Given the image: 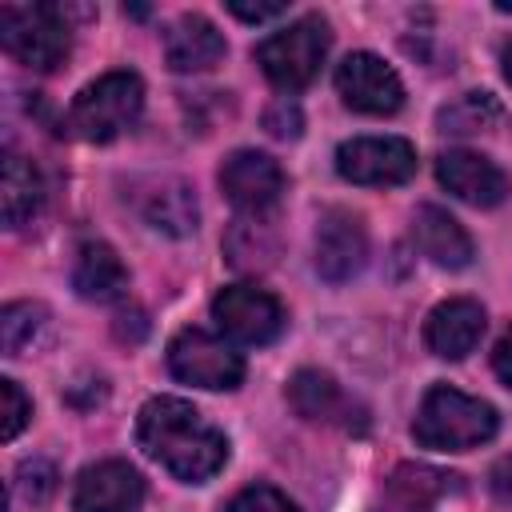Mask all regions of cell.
I'll list each match as a JSON object with an SVG mask.
<instances>
[{"mask_svg": "<svg viewBox=\"0 0 512 512\" xmlns=\"http://www.w3.org/2000/svg\"><path fill=\"white\" fill-rule=\"evenodd\" d=\"M324 56H328V24L316 16H304L256 44V64L284 92L308 88L324 64Z\"/></svg>", "mask_w": 512, "mask_h": 512, "instance_id": "obj_5", "label": "cell"}, {"mask_svg": "<svg viewBox=\"0 0 512 512\" xmlns=\"http://www.w3.org/2000/svg\"><path fill=\"white\" fill-rule=\"evenodd\" d=\"M288 404L304 420H336L348 408V400L340 396V384L328 372H316V368H300L288 380Z\"/></svg>", "mask_w": 512, "mask_h": 512, "instance_id": "obj_20", "label": "cell"}, {"mask_svg": "<svg viewBox=\"0 0 512 512\" xmlns=\"http://www.w3.org/2000/svg\"><path fill=\"white\" fill-rule=\"evenodd\" d=\"M140 448L176 480L200 484L228 460V440L180 396H152L136 416Z\"/></svg>", "mask_w": 512, "mask_h": 512, "instance_id": "obj_1", "label": "cell"}, {"mask_svg": "<svg viewBox=\"0 0 512 512\" xmlns=\"http://www.w3.org/2000/svg\"><path fill=\"white\" fill-rule=\"evenodd\" d=\"M436 176L452 196H460L464 204H476V208H496L508 196V176L488 156L468 152V148L440 152L436 156Z\"/></svg>", "mask_w": 512, "mask_h": 512, "instance_id": "obj_11", "label": "cell"}, {"mask_svg": "<svg viewBox=\"0 0 512 512\" xmlns=\"http://www.w3.org/2000/svg\"><path fill=\"white\" fill-rule=\"evenodd\" d=\"M144 500V480L124 460H100L76 480V512H136Z\"/></svg>", "mask_w": 512, "mask_h": 512, "instance_id": "obj_13", "label": "cell"}, {"mask_svg": "<svg viewBox=\"0 0 512 512\" xmlns=\"http://www.w3.org/2000/svg\"><path fill=\"white\" fill-rule=\"evenodd\" d=\"M484 336V308L476 300H444L428 312V324H424V340L436 356L444 360H460L468 356Z\"/></svg>", "mask_w": 512, "mask_h": 512, "instance_id": "obj_14", "label": "cell"}, {"mask_svg": "<svg viewBox=\"0 0 512 512\" xmlns=\"http://www.w3.org/2000/svg\"><path fill=\"white\" fill-rule=\"evenodd\" d=\"M164 56L176 72H204L224 60V36L204 16H180L164 32Z\"/></svg>", "mask_w": 512, "mask_h": 512, "instance_id": "obj_16", "label": "cell"}, {"mask_svg": "<svg viewBox=\"0 0 512 512\" xmlns=\"http://www.w3.org/2000/svg\"><path fill=\"white\" fill-rule=\"evenodd\" d=\"M16 484H20L28 504H44L52 496V488H56V468L48 460H24L20 472H16Z\"/></svg>", "mask_w": 512, "mask_h": 512, "instance_id": "obj_25", "label": "cell"}, {"mask_svg": "<svg viewBox=\"0 0 512 512\" xmlns=\"http://www.w3.org/2000/svg\"><path fill=\"white\" fill-rule=\"evenodd\" d=\"M0 436L4 440H16L20 436V428L28 424V416H32V400L20 392V384L16 380H0Z\"/></svg>", "mask_w": 512, "mask_h": 512, "instance_id": "obj_24", "label": "cell"}, {"mask_svg": "<svg viewBox=\"0 0 512 512\" xmlns=\"http://www.w3.org/2000/svg\"><path fill=\"white\" fill-rule=\"evenodd\" d=\"M456 476L440 472V468H428V464H400L392 476H388V508L392 512H428L448 488H452Z\"/></svg>", "mask_w": 512, "mask_h": 512, "instance_id": "obj_18", "label": "cell"}, {"mask_svg": "<svg viewBox=\"0 0 512 512\" xmlns=\"http://www.w3.org/2000/svg\"><path fill=\"white\" fill-rule=\"evenodd\" d=\"M72 288H76L84 300L108 304V300H120V296H124L128 272H124L120 256H116L108 244H84V248L76 252V264H72Z\"/></svg>", "mask_w": 512, "mask_h": 512, "instance_id": "obj_17", "label": "cell"}, {"mask_svg": "<svg viewBox=\"0 0 512 512\" xmlns=\"http://www.w3.org/2000/svg\"><path fill=\"white\" fill-rule=\"evenodd\" d=\"M220 188L240 212L264 216L268 208H276V200L284 192V172L272 156H264L256 148H240L220 164Z\"/></svg>", "mask_w": 512, "mask_h": 512, "instance_id": "obj_10", "label": "cell"}, {"mask_svg": "<svg viewBox=\"0 0 512 512\" xmlns=\"http://www.w3.org/2000/svg\"><path fill=\"white\" fill-rule=\"evenodd\" d=\"M228 12L232 16H240V20H272V16H280L284 12V4H240V0H232L228 4Z\"/></svg>", "mask_w": 512, "mask_h": 512, "instance_id": "obj_30", "label": "cell"}, {"mask_svg": "<svg viewBox=\"0 0 512 512\" xmlns=\"http://www.w3.org/2000/svg\"><path fill=\"white\" fill-rule=\"evenodd\" d=\"M488 488H492V496H496V500L512 504V452H508V456H500V460L492 464V472H488Z\"/></svg>", "mask_w": 512, "mask_h": 512, "instance_id": "obj_28", "label": "cell"}, {"mask_svg": "<svg viewBox=\"0 0 512 512\" xmlns=\"http://www.w3.org/2000/svg\"><path fill=\"white\" fill-rule=\"evenodd\" d=\"M144 328H148V324H144V316H140V312H132V316H120V320H116V336H120V340H140V336H144Z\"/></svg>", "mask_w": 512, "mask_h": 512, "instance_id": "obj_31", "label": "cell"}, {"mask_svg": "<svg viewBox=\"0 0 512 512\" xmlns=\"http://www.w3.org/2000/svg\"><path fill=\"white\" fill-rule=\"evenodd\" d=\"M264 128H268L276 140H296V136H300V128H304L300 104H296V100H288V96L272 100V104L264 108Z\"/></svg>", "mask_w": 512, "mask_h": 512, "instance_id": "obj_27", "label": "cell"}, {"mask_svg": "<svg viewBox=\"0 0 512 512\" xmlns=\"http://www.w3.org/2000/svg\"><path fill=\"white\" fill-rule=\"evenodd\" d=\"M504 76H508V80H512V44H508V48H504Z\"/></svg>", "mask_w": 512, "mask_h": 512, "instance_id": "obj_32", "label": "cell"}, {"mask_svg": "<svg viewBox=\"0 0 512 512\" xmlns=\"http://www.w3.org/2000/svg\"><path fill=\"white\" fill-rule=\"evenodd\" d=\"M144 220L156 228V232H168V236H188L196 228V200L184 184H160L148 192L144 200Z\"/></svg>", "mask_w": 512, "mask_h": 512, "instance_id": "obj_22", "label": "cell"}, {"mask_svg": "<svg viewBox=\"0 0 512 512\" xmlns=\"http://www.w3.org/2000/svg\"><path fill=\"white\" fill-rule=\"evenodd\" d=\"M0 40L12 60H20L24 68H40V72H52L72 52L68 20L52 4H4Z\"/></svg>", "mask_w": 512, "mask_h": 512, "instance_id": "obj_4", "label": "cell"}, {"mask_svg": "<svg viewBox=\"0 0 512 512\" xmlns=\"http://www.w3.org/2000/svg\"><path fill=\"white\" fill-rule=\"evenodd\" d=\"M496 424L500 420H496L492 404L464 396L448 384H436L420 400V412L412 420V436H416V444L436 448V452H468V448L492 440Z\"/></svg>", "mask_w": 512, "mask_h": 512, "instance_id": "obj_2", "label": "cell"}, {"mask_svg": "<svg viewBox=\"0 0 512 512\" xmlns=\"http://www.w3.org/2000/svg\"><path fill=\"white\" fill-rule=\"evenodd\" d=\"M144 84L136 72H108L84 84L68 108V128L88 144H108L140 120Z\"/></svg>", "mask_w": 512, "mask_h": 512, "instance_id": "obj_3", "label": "cell"}, {"mask_svg": "<svg viewBox=\"0 0 512 512\" xmlns=\"http://www.w3.org/2000/svg\"><path fill=\"white\" fill-rule=\"evenodd\" d=\"M0 188H4L0 200H4V224H8V228L28 224V220L40 212V204H44V180H40L36 164L24 160V156H16V152L4 156Z\"/></svg>", "mask_w": 512, "mask_h": 512, "instance_id": "obj_19", "label": "cell"}, {"mask_svg": "<svg viewBox=\"0 0 512 512\" xmlns=\"http://www.w3.org/2000/svg\"><path fill=\"white\" fill-rule=\"evenodd\" d=\"M492 368H496V376L512 388V328L500 336V344L492 348Z\"/></svg>", "mask_w": 512, "mask_h": 512, "instance_id": "obj_29", "label": "cell"}, {"mask_svg": "<svg viewBox=\"0 0 512 512\" xmlns=\"http://www.w3.org/2000/svg\"><path fill=\"white\" fill-rule=\"evenodd\" d=\"M228 512H300L284 492H276V488H268V484H256V488H244L232 504H228Z\"/></svg>", "mask_w": 512, "mask_h": 512, "instance_id": "obj_26", "label": "cell"}, {"mask_svg": "<svg viewBox=\"0 0 512 512\" xmlns=\"http://www.w3.org/2000/svg\"><path fill=\"white\" fill-rule=\"evenodd\" d=\"M336 92L348 108L364 116H392L404 104V84L400 76L372 52H352L336 68Z\"/></svg>", "mask_w": 512, "mask_h": 512, "instance_id": "obj_9", "label": "cell"}, {"mask_svg": "<svg viewBox=\"0 0 512 512\" xmlns=\"http://www.w3.org/2000/svg\"><path fill=\"white\" fill-rule=\"evenodd\" d=\"M412 240L440 268H468L472 264V236L460 228L456 216H448L436 204L416 208V216H412Z\"/></svg>", "mask_w": 512, "mask_h": 512, "instance_id": "obj_15", "label": "cell"}, {"mask_svg": "<svg viewBox=\"0 0 512 512\" xmlns=\"http://www.w3.org/2000/svg\"><path fill=\"white\" fill-rule=\"evenodd\" d=\"M40 324H44L40 304H28V300L4 304V312H0V348H4V356H20L36 340Z\"/></svg>", "mask_w": 512, "mask_h": 512, "instance_id": "obj_23", "label": "cell"}, {"mask_svg": "<svg viewBox=\"0 0 512 512\" xmlns=\"http://www.w3.org/2000/svg\"><path fill=\"white\" fill-rule=\"evenodd\" d=\"M168 368L176 380L196 384V388H236L244 380V360L240 352L204 332V328H184L168 344Z\"/></svg>", "mask_w": 512, "mask_h": 512, "instance_id": "obj_6", "label": "cell"}, {"mask_svg": "<svg viewBox=\"0 0 512 512\" xmlns=\"http://www.w3.org/2000/svg\"><path fill=\"white\" fill-rule=\"evenodd\" d=\"M212 316L220 332H228L240 344H272L284 328V308L272 292L256 284H228L212 300Z\"/></svg>", "mask_w": 512, "mask_h": 512, "instance_id": "obj_7", "label": "cell"}, {"mask_svg": "<svg viewBox=\"0 0 512 512\" xmlns=\"http://www.w3.org/2000/svg\"><path fill=\"white\" fill-rule=\"evenodd\" d=\"M500 120H504V108H500V100H496L492 92H464L460 100L444 104V108H440V116H436L440 132H448V136H476V132H492Z\"/></svg>", "mask_w": 512, "mask_h": 512, "instance_id": "obj_21", "label": "cell"}, {"mask_svg": "<svg viewBox=\"0 0 512 512\" xmlns=\"http://www.w3.org/2000/svg\"><path fill=\"white\" fill-rule=\"evenodd\" d=\"M336 172L352 184H404L416 172V148L400 136H356L336 148Z\"/></svg>", "mask_w": 512, "mask_h": 512, "instance_id": "obj_8", "label": "cell"}, {"mask_svg": "<svg viewBox=\"0 0 512 512\" xmlns=\"http://www.w3.org/2000/svg\"><path fill=\"white\" fill-rule=\"evenodd\" d=\"M364 256H368V236L360 220L340 208L324 212L316 224V272L332 284H344L364 268Z\"/></svg>", "mask_w": 512, "mask_h": 512, "instance_id": "obj_12", "label": "cell"}]
</instances>
